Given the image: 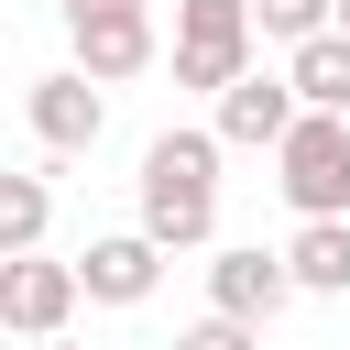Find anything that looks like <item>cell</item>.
Masks as SVG:
<instances>
[{
    "label": "cell",
    "mask_w": 350,
    "mask_h": 350,
    "mask_svg": "<svg viewBox=\"0 0 350 350\" xmlns=\"http://www.w3.org/2000/svg\"><path fill=\"white\" fill-rule=\"evenodd\" d=\"M131 186H142V241L197 252L219 230V131H153Z\"/></svg>",
    "instance_id": "obj_1"
},
{
    "label": "cell",
    "mask_w": 350,
    "mask_h": 350,
    "mask_svg": "<svg viewBox=\"0 0 350 350\" xmlns=\"http://www.w3.org/2000/svg\"><path fill=\"white\" fill-rule=\"evenodd\" d=\"M273 186H284L295 219H350V120L295 109L284 142H273Z\"/></svg>",
    "instance_id": "obj_2"
},
{
    "label": "cell",
    "mask_w": 350,
    "mask_h": 350,
    "mask_svg": "<svg viewBox=\"0 0 350 350\" xmlns=\"http://www.w3.org/2000/svg\"><path fill=\"white\" fill-rule=\"evenodd\" d=\"M252 0H175V88L219 98L241 66H252Z\"/></svg>",
    "instance_id": "obj_3"
},
{
    "label": "cell",
    "mask_w": 350,
    "mask_h": 350,
    "mask_svg": "<svg viewBox=\"0 0 350 350\" xmlns=\"http://www.w3.org/2000/svg\"><path fill=\"white\" fill-rule=\"evenodd\" d=\"M66 33H77V77H98V88L153 66V11L142 0H66Z\"/></svg>",
    "instance_id": "obj_4"
},
{
    "label": "cell",
    "mask_w": 350,
    "mask_h": 350,
    "mask_svg": "<svg viewBox=\"0 0 350 350\" xmlns=\"http://www.w3.org/2000/svg\"><path fill=\"white\" fill-rule=\"evenodd\" d=\"M77 306H88L77 295V262H55V252H11L0 262V328L11 339H66Z\"/></svg>",
    "instance_id": "obj_5"
},
{
    "label": "cell",
    "mask_w": 350,
    "mask_h": 350,
    "mask_svg": "<svg viewBox=\"0 0 350 350\" xmlns=\"http://www.w3.org/2000/svg\"><path fill=\"white\" fill-rule=\"evenodd\" d=\"M22 109H33V142H44V153H66V164H77V153H98V131H109L98 77H77V66L33 77V98H22Z\"/></svg>",
    "instance_id": "obj_6"
},
{
    "label": "cell",
    "mask_w": 350,
    "mask_h": 350,
    "mask_svg": "<svg viewBox=\"0 0 350 350\" xmlns=\"http://www.w3.org/2000/svg\"><path fill=\"white\" fill-rule=\"evenodd\" d=\"M284 120H295V88H284V66H241L230 88H219V153H273L284 142Z\"/></svg>",
    "instance_id": "obj_7"
},
{
    "label": "cell",
    "mask_w": 350,
    "mask_h": 350,
    "mask_svg": "<svg viewBox=\"0 0 350 350\" xmlns=\"http://www.w3.org/2000/svg\"><path fill=\"white\" fill-rule=\"evenodd\" d=\"M208 306H219V317H241V328H273V317L295 306V273H284V252H262V241L219 252V262H208Z\"/></svg>",
    "instance_id": "obj_8"
},
{
    "label": "cell",
    "mask_w": 350,
    "mask_h": 350,
    "mask_svg": "<svg viewBox=\"0 0 350 350\" xmlns=\"http://www.w3.org/2000/svg\"><path fill=\"white\" fill-rule=\"evenodd\" d=\"M153 284H164V241H142V230H109L77 252V295H98V306H142Z\"/></svg>",
    "instance_id": "obj_9"
},
{
    "label": "cell",
    "mask_w": 350,
    "mask_h": 350,
    "mask_svg": "<svg viewBox=\"0 0 350 350\" xmlns=\"http://www.w3.org/2000/svg\"><path fill=\"white\" fill-rule=\"evenodd\" d=\"M284 88H295V109L350 120V33H306V44H284Z\"/></svg>",
    "instance_id": "obj_10"
},
{
    "label": "cell",
    "mask_w": 350,
    "mask_h": 350,
    "mask_svg": "<svg viewBox=\"0 0 350 350\" xmlns=\"http://www.w3.org/2000/svg\"><path fill=\"white\" fill-rule=\"evenodd\" d=\"M284 273H295V295H350V219H295Z\"/></svg>",
    "instance_id": "obj_11"
},
{
    "label": "cell",
    "mask_w": 350,
    "mask_h": 350,
    "mask_svg": "<svg viewBox=\"0 0 350 350\" xmlns=\"http://www.w3.org/2000/svg\"><path fill=\"white\" fill-rule=\"evenodd\" d=\"M44 230H55V186L44 175H0V262L44 252Z\"/></svg>",
    "instance_id": "obj_12"
},
{
    "label": "cell",
    "mask_w": 350,
    "mask_h": 350,
    "mask_svg": "<svg viewBox=\"0 0 350 350\" xmlns=\"http://www.w3.org/2000/svg\"><path fill=\"white\" fill-rule=\"evenodd\" d=\"M328 11H339V0H252V33H273V44H306V33H328Z\"/></svg>",
    "instance_id": "obj_13"
},
{
    "label": "cell",
    "mask_w": 350,
    "mask_h": 350,
    "mask_svg": "<svg viewBox=\"0 0 350 350\" xmlns=\"http://www.w3.org/2000/svg\"><path fill=\"white\" fill-rule=\"evenodd\" d=\"M175 350H262V328H241V317H197V328H175Z\"/></svg>",
    "instance_id": "obj_14"
},
{
    "label": "cell",
    "mask_w": 350,
    "mask_h": 350,
    "mask_svg": "<svg viewBox=\"0 0 350 350\" xmlns=\"http://www.w3.org/2000/svg\"><path fill=\"white\" fill-rule=\"evenodd\" d=\"M328 33H350V0H339V11H328Z\"/></svg>",
    "instance_id": "obj_15"
},
{
    "label": "cell",
    "mask_w": 350,
    "mask_h": 350,
    "mask_svg": "<svg viewBox=\"0 0 350 350\" xmlns=\"http://www.w3.org/2000/svg\"><path fill=\"white\" fill-rule=\"evenodd\" d=\"M44 350H77V339H44Z\"/></svg>",
    "instance_id": "obj_16"
}]
</instances>
